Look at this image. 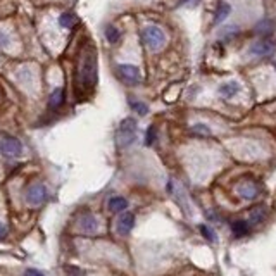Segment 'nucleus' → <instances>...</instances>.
Instances as JSON below:
<instances>
[{
  "instance_id": "obj_1",
  "label": "nucleus",
  "mask_w": 276,
  "mask_h": 276,
  "mask_svg": "<svg viewBox=\"0 0 276 276\" xmlns=\"http://www.w3.org/2000/svg\"><path fill=\"white\" fill-rule=\"evenodd\" d=\"M78 81L83 88H94L97 83V60L94 50H85L78 66Z\"/></svg>"
},
{
  "instance_id": "obj_2",
  "label": "nucleus",
  "mask_w": 276,
  "mask_h": 276,
  "mask_svg": "<svg viewBox=\"0 0 276 276\" xmlns=\"http://www.w3.org/2000/svg\"><path fill=\"white\" fill-rule=\"evenodd\" d=\"M135 140H137V121L133 117H126V119L121 121L119 128H117L116 142L121 148H125L130 147Z\"/></svg>"
},
{
  "instance_id": "obj_3",
  "label": "nucleus",
  "mask_w": 276,
  "mask_h": 276,
  "mask_svg": "<svg viewBox=\"0 0 276 276\" xmlns=\"http://www.w3.org/2000/svg\"><path fill=\"white\" fill-rule=\"evenodd\" d=\"M142 40L150 50H159L166 45V33L159 26H147L142 32Z\"/></svg>"
},
{
  "instance_id": "obj_4",
  "label": "nucleus",
  "mask_w": 276,
  "mask_h": 276,
  "mask_svg": "<svg viewBox=\"0 0 276 276\" xmlns=\"http://www.w3.org/2000/svg\"><path fill=\"white\" fill-rule=\"evenodd\" d=\"M0 152H2L4 157L16 159V157L23 154V143L14 137H4L0 140Z\"/></svg>"
},
{
  "instance_id": "obj_5",
  "label": "nucleus",
  "mask_w": 276,
  "mask_h": 276,
  "mask_svg": "<svg viewBox=\"0 0 276 276\" xmlns=\"http://www.w3.org/2000/svg\"><path fill=\"white\" fill-rule=\"evenodd\" d=\"M47 197H49L47 187L42 185V183H38V185H33L28 188V192H26V202L29 205H33V207H38V205H42L45 202Z\"/></svg>"
},
{
  "instance_id": "obj_6",
  "label": "nucleus",
  "mask_w": 276,
  "mask_h": 276,
  "mask_svg": "<svg viewBox=\"0 0 276 276\" xmlns=\"http://www.w3.org/2000/svg\"><path fill=\"white\" fill-rule=\"evenodd\" d=\"M117 76H119L121 81H125L126 85H138L140 69L137 66H131V64H121L117 66Z\"/></svg>"
},
{
  "instance_id": "obj_7",
  "label": "nucleus",
  "mask_w": 276,
  "mask_h": 276,
  "mask_svg": "<svg viewBox=\"0 0 276 276\" xmlns=\"http://www.w3.org/2000/svg\"><path fill=\"white\" fill-rule=\"evenodd\" d=\"M274 50H276L274 43L269 40L256 42V43H252V47H251V54L256 57H269L274 54Z\"/></svg>"
},
{
  "instance_id": "obj_8",
  "label": "nucleus",
  "mask_w": 276,
  "mask_h": 276,
  "mask_svg": "<svg viewBox=\"0 0 276 276\" xmlns=\"http://www.w3.org/2000/svg\"><path fill=\"white\" fill-rule=\"evenodd\" d=\"M135 226V214L133 212H125L117 220V233L119 235H130L131 230Z\"/></svg>"
},
{
  "instance_id": "obj_9",
  "label": "nucleus",
  "mask_w": 276,
  "mask_h": 276,
  "mask_svg": "<svg viewBox=\"0 0 276 276\" xmlns=\"http://www.w3.org/2000/svg\"><path fill=\"white\" fill-rule=\"evenodd\" d=\"M257 192H259V190H257V185H256V183H252V181H243L242 185L238 187V194L247 200L256 199Z\"/></svg>"
},
{
  "instance_id": "obj_10",
  "label": "nucleus",
  "mask_w": 276,
  "mask_h": 276,
  "mask_svg": "<svg viewBox=\"0 0 276 276\" xmlns=\"http://www.w3.org/2000/svg\"><path fill=\"white\" fill-rule=\"evenodd\" d=\"M249 231H251V226H249L247 221L238 220L231 223V233H233L236 238H242V236H247Z\"/></svg>"
},
{
  "instance_id": "obj_11",
  "label": "nucleus",
  "mask_w": 276,
  "mask_h": 276,
  "mask_svg": "<svg viewBox=\"0 0 276 276\" xmlns=\"http://www.w3.org/2000/svg\"><path fill=\"white\" fill-rule=\"evenodd\" d=\"M240 91V85L236 81H230V83H223L220 86V95L225 99H231L235 97L236 94Z\"/></svg>"
},
{
  "instance_id": "obj_12",
  "label": "nucleus",
  "mask_w": 276,
  "mask_h": 276,
  "mask_svg": "<svg viewBox=\"0 0 276 276\" xmlns=\"http://www.w3.org/2000/svg\"><path fill=\"white\" fill-rule=\"evenodd\" d=\"M274 32V23L271 19H261L259 23L256 24V33L261 35V37H268V35H273Z\"/></svg>"
},
{
  "instance_id": "obj_13",
  "label": "nucleus",
  "mask_w": 276,
  "mask_h": 276,
  "mask_svg": "<svg viewBox=\"0 0 276 276\" xmlns=\"http://www.w3.org/2000/svg\"><path fill=\"white\" fill-rule=\"evenodd\" d=\"M126 207H128V200L125 199V197H112L111 200H109V209H111V212H116L119 214L122 211H126Z\"/></svg>"
},
{
  "instance_id": "obj_14",
  "label": "nucleus",
  "mask_w": 276,
  "mask_h": 276,
  "mask_svg": "<svg viewBox=\"0 0 276 276\" xmlns=\"http://www.w3.org/2000/svg\"><path fill=\"white\" fill-rule=\"evenodd\" d=\"M230 12H231V7H230V4H226V2H221L220 6H218L216 12H214V24H221L223 21H225L226 17L230 16Z\"/></svg>"
},
{
  "instance_id": "obj_15",
  "label": "nucleus",
  "mask_w": 276,
  "mask_h": 276,
  "mask_svg": "<svg viewBox=\"0 0 276 276\" xmlns=\"http://www.w3.org/2000/svg\"><path fill=\"white\" fill-rule=\"evenodd\" d=\"M80 226L81 230L88 231V233H94V231L97 230V221H95V218L91 216V214H85L80 220Z\"/></svg>"
},
{
  "instance_id": "obj_16",
  "label": "nucleus",
  "mask_w": 276,
  "mask_h": 276,
  "mask_svg": "<svg viewBox=\"0 0 276 276\" xmlns=\"http://www.w3.org/2000/svg\"><path fill=\"white\" fill-rule=\"evenodd\" d=\"M59 24L63 28H74L78 24V17L74 12H64L63 16L59 17Z\"/></svg>"
},
{
  "instance_id": "obj_17",
  "label": "nucleus",
  "mask_w": 276,
  "mask_h": 276,
  "mask_svg": "<svg viewBox=\"0 0 276 276\" xmlns=\"http://www.w3.org/2000/svg\"><path fill=\"white\" fill-rule=\"evenodd\" d=\"M63 102H64V91L60 90V88H57V90L52 91V95H50V99H49V106L52 109H57V107L63 106Z\"/></svg>"
},
{
  "instance_id": "obj_18",
  "label": "nucleus",
  "mask_w": 276,
  "mask_h": 276,
  "mask_svg": "<svg viewBox=\"0 0 276 276\" xmlns=\"http://www.w3.org/2000/svg\"><path fill=\"white\" fill-rule=\"evenodd\" d=\"M106 38H107L109 43H117L121 38V32L117 28H114V26L109 24L106 28Z\"/></svg>"
},
{
  "instance_id": "obj_19",
  "label": "nucleus",
  "mask_w": 276,
  "mask_h": 276,
  "mask_svg": "<svg viewBox=\"0 0 276 276\" xmlns=\"http://www.w3.org/2000/svg\"><path fill=\"white\" fill-rule=\"evenodd\" d=\"M199 230H200V235H202L204 238H207L209 242H218V235H216V231H214L212 228H209L205 225H200Z\"/></svg>"
},
{
  "instance_id": "obj_20",
  "label": "nucleus",
  "mask_w": 276,
  "mask_h": 276,
  "mask_svg": "<svg viewBox=\"0 0 276 276\" xmlns=\"http://www.w3.org/2000/svg\"><path fill=\"white\" fill-rule=\"evenodd\" d=\"M130 107L137 114H140V116H145L148 112V107L143 102H140V100H130Z\"/></svg>"
},
{
  "instance_id": "obj_21",
  "label": "nucleus",
  "mask_w": 276,
  "mask_h": 276,
  "mask_svg": "<svg viewBox=\"0 0 276 276\" xmlns=\"http://www.w3.org/2000/svg\"><path fill=\"white\" fill-rule=\"evenodd\" d=\"M156 138H157L156 128H154V126H150V128L147 130V135H145V143H147V145H152V143L156 142Z\"/></svg>"
},
{
  "instance_id": "obj_22",
  "label": "nucleus",
  "mask_w": 276,
  "mask_h": 276,
  "mask_svg": "<svg viewBox=\"0 0 276 276\" xmlns=\"http://www.w3.org/2000/svg\"><path fill=\"white\" fill-rule=\"evenodd\" d=\"M192 131H194V133H197V135H204V137L211 135V130H209L205 125H195L194 128H192Z\"/></svg>"
},
{
  "instance_id": "obj_23",
  "label": "nucleus",
  "mask_w": 276,
  "mask_h": 276,
  "mask_svg": "<svg viewBox=\"0 0 276 276\" xmlns=\"http://www.w3.org/2000/svg\"><path fill=\"white\" fill-rule=\"evenodd\" d=\"M264 209L262 207H259V209H256V211H252V214H251V221L252 223H256V221H261L262 218H264Z\"/></svg>"
},
{
  "instance_id": "obj_24",
  "label": "nucleus",
  "mask_w": 276,
  "mask_h": 276,
  "mask_svg": "<svg viewBox=\"0 0 276 276\" xmlns=\"http://www.w3.org/2000/svg\"><path fill=\"white\" fill-rule=\"evenodd\" d=\"M9 35H6L4 32H0V47H7L9 45Z\"/></svg>"
},
{
  "instance_id": "obj_25",
  "label": "nucleus",
  "mask_w": 276,
  "mask_h": 276,
  "mask_svg": "<svg viewBox=\"0 0 276 276\" xmlns=\"http://www.w3.org/2000/svg\"><path fill=\"white\" fill-rule=\"evenodd\" d=\"M24 276H45L42 273V271H38V269H28L24 273Z\"/></svg>"
},
{
  "instance_id": "obj_26",
  "label": "nucleus",
  "mask_w": 276,
  "mask_h": 276,
  "mask_svg": "<svg viewBox=\"0 0 276 276\" xmlns=\"http://www.w3.org/2000/svg\"><path fill=\"white\" fill-rule=\"evenodd\" d=\"M7 236V228L2 225V223H0V240H4Z\"/></svg>"
},
{
  "instance_id": "obj_27",
  "label": "nucleus",
  "mask_w": 276,
  "mask_h": 276,
  "mask_svg": "<svg viewBox=\"0 0 276 276\" xmlns=\"http://www.w3.org/2000/svg\"><path fill=\"white\" fill-rule=\"evenodd\" d=\"M187 2H195V0H181V4H187Z\"/></svg>"
}]
</instances>
